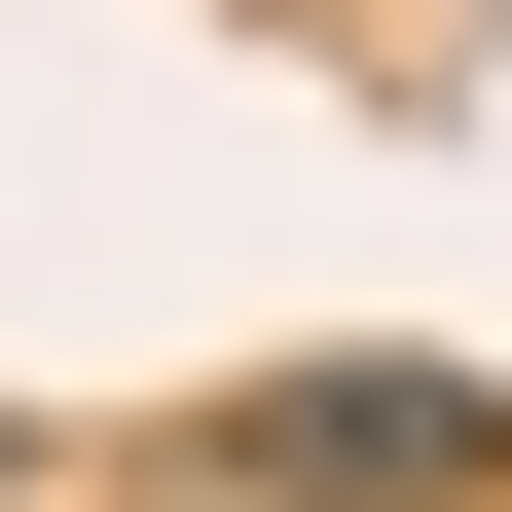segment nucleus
I'll list each match as a JSON object with an SVG mask.
<instances>
[{
	"label": "nucleus",
	"mask_w": 512,
	"mask_h": 512,
	"mask_svg": "<svg viewBox=\"0 0 512 512\" xmlns=\"http://www.w3.org/2000/svg\"><path fill=\"white\" fill-rule=\"evenodd\" d=\"M220 476H293V512H439V476H512V403H476V366H256Z\"/></svg>",
	"instance_id": "obj_1"
}]
</instances>
